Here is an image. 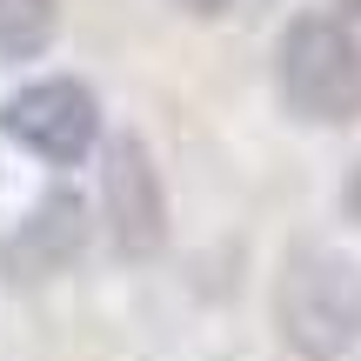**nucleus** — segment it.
I'll list each match as a JSON object with an SVG mask.
<instances>
[{
    "instance_id": "1",
    "label": "nucleus",
    "mask_w": 361,
    "mask_h": 361,
    "mask_svg": "<svg viewBox=\"0 0 361 361\" xmlns=\"http://www.w3.org/2000/svg\"><path fill=\"white\" fill-rule=\"evenodd\" d=\"M274 94L308 128H355L361 121V40L335 13H301L274 47Z\"/></svg>"
},
{
    "instance_id": "2",
    "label": "nucleus",
    "mask_w": 361,
    "mask_h": 361,
    "mask_svg": "<svg viewBox=\"0 0 361 361\" xmlns=\"http://www.w3.org/2000/svg\"><path fill=\"white\" fill-rule=\"evenodd\" d=\"M281 341L308 361H341L361 341V261L335 247H295L274 281Z\"/></svg>"
},
{
    "instance_id": "3",
    "label": "nucleus",
    "mask_w": 361,
    "mask_h": 361,
    "mask_svg": "<svg viewBox=\"0 0 361 361\" xmlns=\"http://www.w3.org/2000/svg\"><path fill=\"white\" fill-rule=\"evenodd\" d=\"M0 128L7 141H20L27 154H40L47 168H74L94 141H101V101L94 87L67 74H47V80H27L7 107H0Z\"/></svg>"
},
{
    "instance_id": "4",
    "label": "nucleus",
    "mask_w": 361,
    "mask_h": 361,
    "mask_svg": "<svg viewBox=\"0 0 361 361\" xmlns=\"http://www.w3.org/2000/svg\"><path fill=\"white\" fill-rule=\"evenodd\" d=\"M101 207H107V234L128 261H147L168 247V194H161L154 154L134 134L107 141V168H101Z\"/></svg>"
},
{
    "instance_id": "5",
    "label": "nucleus",
    "mask_w": 361,
    "mask_h": 361,
    "mask_svg": "<svg viewBox=\"0 0 361 361\" xmlns=\"http://www.w3.org/2000/svg\"><path fill=\"white\" fill-rule=\"evenodd\" d=\"M87 241V214L74 194H47L20 228L0 241V281H54Z\"/></svg>"
},
{
    "instance_id": "6",
    "label": "nucleus",
    "mask_w": 361,
    "mask_h": 361,
    "mask_svg": "<svg viewBox=\"0 0 361 361\" xmlns=\"http://www.w3.org/2000/svg\"><path fill=\"white\" fill-rule=\"evenodd\" d=\"M61 34V0H0V61H34Z\"/></svg>"
},
{
    "instance_id": "7",
    "label": "nucleus",
    "mask_w": 361,
    "mask_h": 361,
    "mask_svg": "<svg viewBox=\"0 0 361 361\" xmlns=\"http://www.w3.org/2000/svg\"><path fill=\"white\" fill-rule=\"evenodd\" d=\"M341 207L361 221V161H355V174H348V188H341Z\"/></svg>"
},
{
    "instance_id": "8",
    "label": "nucleus",
    "mask_w": 361,
    "mask_h": 361,
    "mask_svg": "<svg viewBox=\"0 0 361 361\" xmlns=\"http://www.w3.org/2000/svg\"><path fill=\"white\" fill-rule=\"evenodd\" d=\"M174 7H180V13H201V20H207V13H221L228 0H174Z\"/></svg>"
},
{
    "instance_id": "9",
    "label": "nucleus",
    "mask_w": 361,
    "mask_h": 361,
    "mask_svg": "<svg viewBox=\"0 0 361 361\" xmlns=\"http://www.w3.org/2000/svg\"><path fill=\"white\" fill-rule=\"evenodd\" d=\"M335 7H341V13H355V20H361V0H335Z\"/></svg>"
}]
</instances>
